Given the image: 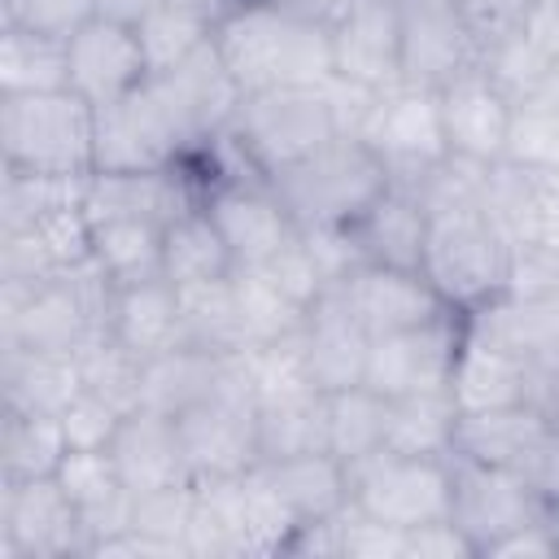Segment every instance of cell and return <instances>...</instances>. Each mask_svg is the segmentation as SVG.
<instances>
[{
  "instance_id": "obj_1",
  "label": "cell",
  "mask_w": 559,
  "mask_h": 559,
  "mask_svg": "<svg viewBox=\"0 0 559 559\" xmlns=\"http://www.w3.org/2000/svg\"><path fill=\"white\" fill-rule=\"evenodd\" d=\"M515 245L480 197L432 201L424 236V280L454 314H472L511 288Z\"/></svg>"
},
{
  "instance_id": "obj_2",
  "label": "cell",
  "mask_w": 559,
  "mask_h": 559,
  "mask_svg": "<svg viewBox=\"0 0 559 559\" xmlns=\"http://www.w3.org/2000/svg\"><path fill=\"white\" fill-rule=\"evenodd\" d=\"M114 280L87 258L39 284H0V345L83 354L109 336Z\"/></svg>"
},
{
  "instance_id": "obj_3",
  "label": "cell",
  "mask_w": 559,
  "mask_h": 559,
  "mask_svg": "<svg viewBox=\"0 0 559 559\" xmlns=\"http://www.w3.org/2000/svg\"><path fill=\"white\" fill-rule=\"evenodd\" d=\"M214 48L245 96L271 87H323L332 79L328 31L253 0H240L214 26Z\"/></svg>"
},
{
  "instance_id": "obj_4",
  "label": "cell",
  "mask_w": 559,
  "mask_h": 559,
  "mask_svg": "<svg viewBox=\"0 0 559 559\" xmlns=\"http://www.w3.org/2000/svg\"><path fill=\"white\" fill-rule=\"evenodd\" d=\"M4 170L87 179L96 175V105L74 87L0 96Z\"/></svg>"
},
{
  "instance_id": "obj_5",
  "label": "cell",
  "mask_w": 559,
  "mask_h": 559,
  "mask_svg": "<svg viewBox=\"0 0 559 559\" xmlns=\"http://www.w3.org/2000/svg\"><path fill=\"white\" fill-rule=\"evenodd\" d=\"M389 170L358 135H336L319 153H310L297 166H284L271 175L275 197L293 214L301 231L314 227H354L358 214L389 188Z\"/></svg>"
},
{
  "instance_id": "obj_6",
  "label": "cell",
  "mask_w": 559,
  "mask_h": 559,
  "mask_svg": "<svg viewBox=\"0 0 559 559\" xmlns=\"http://www.w3.org/2000/svg\"><path fill=\"white\" fill-rule=\"evenodd\" d=\"M336 135H349L341 122V109L323 87H271L249 92L227 127V140L245 153V162L258 175H275L284 166L306 162Z\"/></svg>"
},
{
  "instance_id": "obj_7",
  "label": "cell",
  "mask_w": 559,
  "mask_h": 559,
  "mask_svg": "<svg viewBox=\"0 0 559 559\" xmlns=\"http://www.w3.org/2000/svg\"><path fill=\"white\" fill-rule=\"evenodd\" d=\"M450 459L376 450L349 467V507L393 528L450 520Z\"/></svg>"
},
{
  "instance_id": "obj_8",
  "label": "cell",
  "mask_w": 559,
  "mask_h": 559,
  "mask_svg": "<svg viewBox=\"0 0 559 559\" xmlns=\"http://www.w3.org/2000/svg\"><path fill=\"white\" fill-rule=\"evenodd\" d=\"M358 140H367V148L380 157L393 183L419 188L450 157L441 127V96L432 87H406V83L380 92L358 127Z\"/></svg>"
},
{
  "instance_id": "obj_9",
  "label": "cell",
  "mask_w": 559,
  "mask_h": 559,
  "mask_svg": "<svg viewBox=\"0 0 559 559\" xmlns=\"http://www.w3.org/2000/svg\"><path fill=\"white\" fill-rule=\"evenodd\" d=\"M175 424H179L192 485L240 476L253 463H262L258 459V397L249 393V384L240 376V354H236L227 384L218 393L201 397L197 406H188L183 415H175Z\"/></svg>"
},
{
  "instance_id": "obj_10",
  "label": "cell",
  "mask_w": 559,
  "mask_h": 559,
  "mask_svg": "<svg viewBox=\"0 0 559 559\" xmlns=\"http://www.w3.org/2000/svg\"><path fill=\"white\" fill-rule=\"evenodd\" d=\"M450 480H454L450 485V520L472 542L476 559H485L489 546L502 542L507 533L546 515V493L511 467L450 454Z\"/></svg>"
},
{
  "instance_id": "obj_11",
  "label": "cell",
  "mask_w": 559,
  "mask_h": 559,
  "mask_svg": "<svg viewBox=\"0 0 559 559\" xmlns=\"http://www.w3.org/2000/svg\"><path fill=\"white\" fill-rule=\"evenodd\" d=\"M188 157H192V148L153 83L96 109V170H105V175L166 170Z\"/></svg>"
},
{
  "instance_id": "obj_12",
  "label": "cell",
  "mask_w": 559,
  "mask_h": 559,
  "mask_svg": "<svg viewBox=\"0 0 559 559\" xmlns=\"http://www.w3.org/2000/svg\"><path fill=\"white\" fill-rule=\"evenodd\" d=\"M0 559H87V528L57 476L0 480Z\"/></svg>"
},
{
  "instance_id": "obj_13",
  "label": "cell",
  "mask_w": 559,
  "mask_h": 559,
  "mask_svg": "<svg viewBox=\"0 0 559 559\" xmlns=\"http://www.w3.org/2000/svg\"><path fill=\"white\" fill-rule=\"evenodd\" d=\"M214 227L223 231L236 266H266L301 227L275 197L266 175H223L201 192Z\"/></svg>"
},
{
  "instance_id": "obj_14",
  "label": "cell",
  "mask_w": 559,
  "mask_h": 559,
  "mask_svg": "<svg viewBox=\"0 0 559 559\" xmlns=\"http://www.w3.org/2000/svg\"><path fill=\"white\" fill-rule=\"evenodd\" d=\"M397 44L406 87L441 92L485 61L454 0H397Z\"/></svg>"
},
{
  "instance_id": "obj_15",
  "label": "cell",
  "mask_w": 559,
  "mask_h": 559,
  "mask_svg": "<svg viewBox=\"0 0 559 559\" xmlns=\"http://www.w3.org/2000/svg\"><path fill=\"white\" fill-rule=\"evenodd\" d=\"M459 341H463V314H445V319H432V323H419V328L371 336L362 384L376 389L380 397L450 389Z\"/></svg>"
},
{
  "instance_id": "obj_16",
  "label": "cell",
  "mask_w": 559,
  "mask_h": 559,
  "mask_svg": "<svg viewBox=\"0 0 559 559\" xmlns=\"http://www.w3.org/2000/svg\"><path fill=\"white\" fill-rule=\"evenodd\" d=\"M450 393H454L459 411H498V406H520V402H537V406L555 411V371L520 358L515 349H507L463 323Z\"/></svg>"
},
{
  "instance_id": "obj_17",
  "label": "cell",
  "mask_w": 559,
  "mask_h": 559,
  "mask_svg": "<svg viewBox=\"0 0 559 559\" xmlns=\"http://www.w3.org/2000/svg\"><path fill=\"white\" fill-rule=\"evenodd\" d=\"M148 83H153L157 96L166 100V109H170L175 127L183 131L192 157H197L201 148H210V144L231 127V118H236V109H240V100H245V92L236 87L227 61L218 57L214 39H210L205 48H197L188 61H179L175 70L148 74Z\"/></svg>"
},
{
  "instance_id": "obj_18",
  "label": "cell",
  "mask_w": 559,
  "mask_h": 559,
  "mask_svg": "<svg viewBox=\"0 0 559 559\" xmlns=\"http://www.w3.org/2000/svg\"><path fill=\"white\" fill-rule=\"evenodd\" d=\"M332 293L349 306V314L371 332H402V328H419L432 319L454 314L441 293L424 280V271H402V266H380V262H358L354 271H345Z\"/></svg>"
},
{
  "instance_id": "obj_19",
  "label": "cell",
  "mask_w": 559,
  "mask_h": 559,
  "mask_svg": "<svg viewBox=\"0 0 559 559\" xmlns=\"http://www.w3.org/2000/svg\"><path fill=\"white\" fill-rule=\"evenodd\" d=\"M332 74L362 87L389 92L402 83L397 44V0H349V9L328 26Z\"/></svg>"
},
{
  "instance_id": "obj_20",
  "label": "cell",
  "mask_w": 559,
  "mask_h": 559,
  "mask_svg": "<svg viewBox=\"0 0 559 559\" xmlns=\"http://www.w3.org/2000/svg\"><path fill=\"white\" fill-rule=\"evenodd\" d=\"M66 48H70V87L83 100H92L96 109L114 105L148 83V61H144L135 26L92 17L79 35H70Z\"/></svg>"
},
{
  "instance_id": "obj_21",
  "label": "cell",
  "mask_w": 559,
  "mask_h": 559,
  "mask_svg": "<svg viewBox=\"0 0 559 559\" xmlns=\"http://www.w3.org/2000/svg\"><path fill=\"white\" fill-rule=\"evenodd\" d=\"M437 96H441V127H445L450 153L467 162H485V166L502 162L515 100L485 74V66L459 74Z\"/></svg>"
},
{
  "instance_id": "obj_22",
  "label": "cell",
  "mask_w": 559,
  "mask_h": 559,
  "mask_svg": "<svg viewBox=\"0 0 559 559\" xmlns=\"http://www.w3.org/2000/svg\"><path fill=\"white\" fill-rule=\"evenodd\" d=\"M297 341H301V358H306L310 384L319 393H341V389L362 384L367 354H371V332L349 314V306L332 288L319 301L306 306Z\"/></svg>"
},
{
  "instance_id": "obj_23",
  "label": "cell",
  "mask_w": 559,
  "mask_h": 559,
  "mask_svg": "<svg viewBox=\"0 0 559 559\" xmlns=\"http://www.w3.org/2000/svg\"><path fill=\"white\" fill-rule=\"evenodd\" d=\"M114 467L127 485V493H157V489H179L192 485L188 459H183V441H179V424L166 411L153 406H135L131 415H122L114 441H109Z\"/></svg>"
},
{
  "instance_id": "obj_24",
  "label": "cell",
  "mask_w": 559,
  "mask_h": 559,
  "mask_svg": "<svg viewBox=\"0 0 559 559\" xmlns=\"http://www.w3.org/2000/svg\"><path fill=\"white\" fill-rule=\"evenodd\" d=\"M485 205L515 249H542L559 258V175L493 162L485 175Z\"/></svg>"
},
{
  "instance_id": "obj_25",
  "label": "cell",
  "mask_w": 559,
  "mask_h": 559,
  "mask_svg": "<svg viewBox=\"0 0 559 559\" xmlns=\"http://www.w3.org/2000/svg\"><path fill=\"white\" fill-rule=\"evenodd\" d=\"M555 428H559V415L550 406H537V402L498 406V411H459L454 454H467V459L528 476V467L537 463V454Z\"/></svg>"
},
{
  "instance_id": "obj_26",
  "label": "cell",
  "mask_w": 559,
  "mask_h": 559,
  "mask_svg": "<svg viewBox=\"0 0 559 559\" xmlns=\"http://www.w3.org/2000/svg\"><path fill=\"white\" fill-rule=\"evenodd\" d=\"M485 74L511 96H537L559 74V0H537V9L485 52Z\"/></svg>"
},
{
  "instance_id": "obj_27",
  "label": "cell",
  "mask_w": 559,
  "mask_h": 559,
  "mask_svg": "<svg viewBox=\"0 0 559 559\" xmlns=\"http://www.w3.org/2000/svg\"><path fill=\"white\" fill-rule=\"evenodd\" d=\"M424 236H428V205L411 183H389L349 227V240L358 245L362 262L402 266V271H419Z\"/></svg>"
},
{
  "instance_id": "obj_28",
  "label": "cell",
  "mask_w": 559,
  "mask_h": 559,
  "mask_svg": "<svg viewBox=\"0 0 559 559\" xmlns=\"http://www.w3.org/2000/svg\"><path fill=\"white\" fill-rule=\"evenodd\" d=\"M109 336L127 345L135 358H153L183 341V314H179V288L166 275L114 284L109 301Z\"/></svg>"
},
{
  "instance_id": "obj_29",
  "label": "cell",
  "mask_w": 559,
  "mask_h": 559,
  "mask_svg": "<svg viewBox=\"0 0 559 559\" xmlns=\"http://www.w3.org/2000/svg\"><path fill=\"white\" fill-rule=\"evenodd\" d=\"M231 367H236V358L179 341V345L144 358L140 406H153V411H166V415H183L201 397L218 393L227 384Z\"/></svg>"
},
{
  "instance_id": "obj_30",
  "label": "cell",
  "mask_w": 559,
  "mask_h": 559,
  "mask_svg": "<svg viewBox=\"0 0 559 559\" xmlns=\"http://www.w3.org/2000/svg\"><path fill=\"white\" fill-rule=\"evenodd\" d=\"M79 389H83V380H79L74 354L0 345V406L4 411L61 415L79 397Z\"/></svg>"
},
{
  "instance_id": "obj_31",
  "label": "cell",
  "mask_w": 559,
  "mask_h": 559,
  "mask_svg": "<svg viewBox=\"0 0 559 559\" xmlns=\"http://www.w3.org/2000/svg\"><path fill=\"white\" fill-rule=\"evenodd\" d=\"M231 271H236V258H231L223 231L214 227V218L201 201L162 227V275L175 288L210 284V280H223Z\"/></svg>"
},
{
  "instance_id": "obj_32",
  "label": "cell",
  "mask_w": 559,
  "mask_h": 559,
  "mask_svg": "<svg viewBox=\"0 0 559 559\" xmlns=\"http://www.w3.org/2000/svg\"><path fill=\"white\" fill-rule=\"evenodd\" d=\"M384 450L397 454H424V459H450L454 432H459V402L450 389L432 393H406L384 397Z\"/></svg>"
},
{
  "instance_id": "obj_33",
  "label": "cell",
  "mask_w": 559,
  "mask_h": 559,
  "mask_svg": "<svg viewBox=\"0 0 559 559\" xmlns=\"http://www.w3.org/2000/svg\"><path fill=\"white\" fill-rule=\"evenodd\" d=\"M266 472H271V480H275V489H280V498L297 524L332 520L349 507V467L328 450L266 463Z\"/></svg>"
},
{
  "instance_id": "obj_34",
  "label": "cell",
  "mask_w": 559,
  "mask_h": 559,
  "mask_svg": "<svg viewBox=\"0 0 559 559\" xmlns=\"http://www.w3.org/2000/svg\"><path fill=\"white\" fill-rule=\"evenodd\" d=\"M328 450V393L306 389L293 397L258 402V459L284 463Z\"/></svg>"
},
{
  "instance_id": "obj_35",
  "label": "cell",
  "mask_w": 559,
  "mask_h": 559,
  "mask_svg": "<svg viewBox=\"0 0 559 559\" xmlns=\"http://www.w3.org/2000/svg\"><path fill=\"white\" fill-rule=\"evenodd\" d=\"M87 223H92V262L114 284L162 275V223L131 218V214H105Z\"/></svg>"
},
{
  "instance_id": "obj_36",
  "label": "cell",
  "mask_w": 559,
  "mask_h": 559,
  "mask_svg": "<svg viewBox=\"0 0 559 559\" xmlns=\"http://www.w3.org/2000/svg\"><path fill=\"white\" fill-rule=\"evenodd\" d=\"M70 39L0 26V96L61 92L70 87Z\"/></svg>"
},
{
  "instance_id": "obj_37",
  "label": "cell",
  "mask_w": 559,
  "mask_h": 559,
  "mask_svg": "<svg viewBox=\"0 0 559 559\" xmlns=\"http://www.w3.org/2000/svg\"><path fill=\"white\" fill-rule=\"evenodd\" d=\"M70 441L61 415L4 411L0 406V480H35L57 476Z\"/></svg>"
},
{
  "instance_id": "obj_38",
  "label": "cell",
  "mask_w": 559,
  "mask_h": 559,
  "mask_svg": "<svg viewBox=\"0 0 559 559\" xmlns=\"http://www.w3.org/2000/svg\"><path fill=\"white\" fill-rule=\"evenodd\" d=\"M179 314H183V341L188 345H201V349H214L227 358L245 354V323H240L231 275L179 288Z\"/></svg>"
},
{
  "instance_id": "obj_39",
  "label": "cell",
  "mask_w": 559,
  "mask_h": 559,
  "mask_svg": "<svg viewBox=\"0 0 559 559\" xmlns=\"http://www.w3.org/2000/svg\"><path fill=\"white\" fill-rule=\"evenodd\" d=\"M214 13H205L197 0H166L157 4L135 31H140V48L148 61V74H166L179 61H188L197 48H205L214 39Z\"/></svg>"
},
{
  "instance_id": "obj_40",
  "label": "cell",
  "mask_w": 559,
  "mask_h": 559,
  "mask_svg": "<svg viewBox=\"0 0 559 559\" xmlns=\"http://www.w3.org/2000/svg\"><path fill=\"white\" fill-rule=\"evenodd\" d=\"M231 284H236V306H240V323H245V349L301 332L306 306L293 301L262 266H236Z\"/></svg>"
},
{
  "instance_id": "obj_41",
  "label": "cell",
  "mask_w": 559,
  "mask_h": 559,
  "mask_svg": "<svg viewBox=\"0 0 559 559\" xmlns=\"http://www.w3.org/2000/svg\"><path fill=\"white\" fill-rule=\"evenodd\" d=\"M384 411L389 402L367 384L328 393V454L354 467L358 459L384 450Z\"/></svg>"
},
{
  "instance_id": "obj_42",
  "label": "cell",
  "mask_w": 559,
  "mask_h": 559,
  "mask_svg": "<svg viewBox=\"0 0 559 559\" xmlns=\"http://www.w3.org/2000/svg\"><path fill=\"white\" fill-rule=\"evenodd\" d=\"M502 162H515V166L542 170V175H559V96L555 92L515 100Z\"/></svg>"
},
{
  "instance_id": "obj_43",
  "label": "cell",
  "mask_w": 559,
  "mask_h": 559,
  "mask_svg": "<svg viewBox=\"0 0 559 559\" xmlns=\"http://www.w3.org/2000/svg\"><path fill=\"white\" fill-rule=\"evenodd\" d=\"M140 376H144V358H135L114 336H100V341H92L79 354V380H83V389L96 393V397H105L122 415H131L140 406Z\"/></svg>"
},
{
  "instance_id": "obj_44",
  "label": "cell",
  "mask_w": 559,
  "mask_h": 559,
  "mask_svg": "<svg viewBox=\"0 0 559 559\" xmlns=\"http://www.w3.org/2000/svg\"><path fill=\"white\" fill-rule=\"evenodd\" d=\"M192 502H197V485L157 489V493H135V498H131V528L144 533V537H153L157 546H166L175 559H188L183 537H188Z\"/></svg>"
},
{
  "instance_id": "obj_45",
  "label": "cell",
  "mask_w": 559,
  "mask_h": 559,
  "mask_svg": "<svg viewBox=\"0 0 559 559\" xmlns=\"http://www.w3.org/2000/svg\"><path fill=\"white\" fill-rule=\"evenodd\" d=\"M262 271L301 306L319 301L332 288V275H328V266H323V258H319V249H314V240L306 231H297Z\"/></svg>"
},
{
  "instance_id": "obj_46",
  "label": "cell",
  "mask_w": 559,
  "mask_h": 559,
  "mask_svg": "<svg viewBox=\"0 0 559 559\" xmlns=\"http://www.w3.org/2000/svg\"><path fill=\"white\" fill-rule=\"evenodd\" d=\"M96 17V0H0V26L70 39Z\"/></svg>"
},
{
  "instance_id": "obj_47",
  "label": "cell",
  "mask_w": 559,
  "mask_h": 559,
  "mask_svg": "<svg viewBox=\"0 0 559 559\" xmlns=\"http://www.w3.org/2000/svg\"><path fill=\"white\" fill-rule=\"evenodd\" d=\"M118 424H122V411H114L105 397H96L87 389H79V397L61 411V428H66L70 450H109Z\"/></svg>"
},
{
  "instance_id": "obj_48",
  "label": "cell",
  "mask_w": 559,
  "mask_h": 559,
  "mask_svg": "<svg viewBox=\"0 0 559 559\" xmlns=\"http://www.w3.org/2000/svg\"><path fill=\"white\" fill-rule=\"evenodd\" d=\"M406 528H393L384 520L362 515L358 507H345L341 515V559H402Z\"/></svg>"
},
{
  "instance_id": "obj_49",
  "label": "cell",
  "mask_w": 559,
  "mask_h": 559,
  "mask_svg": "<svg viewBox=\"0 0 559 559\" xmlns=\"http://www.w3.org/2000/svg\"><path fill=\"white\" fill-rule=\"evenodd\" d=\"M454 4L467 22L472 39L480 44V52H489L498 39H507L537 9V0H454Z\"/></svg>"
},
{
  "instance_id": "obj_50",
  "label": "cell",
  "mask_w": 559,
  "mask_h": 559,
  "mask_svg": "<svg viewBox=\"0 0 559 559\" xmlns=\"http://www.w3.org/2000/svg\"><path fill=\"white\" fill-rule=\"evenodd\" d=\"M402 559H476L472 542L459 533L454 520H432L419 528H406Z\"/></svg>"
},
{
  "instance_id": "obj_51",
  "label": "cell",
  "mask_w": 559,
  "mask_h": 559,
  "mask_svg": "<svg viewBox=\"0 0 559 559\" xmlns=\"http://www.w3.org/2000/svg\"><path fill=\"white\" fill-rule=\"evenodd\" d=\"M485 559H559V542H555V533H550V524L542 515V520L507 533L502 542H493Z\"/></svg>"
},
{
  "instance_id": "obj_52",
  "label": "cell",
  "mask_w": 559,
  "mask_h": 559,
  "mask_svg": "<svg viewBox=\"0 0 559 559\" xmlns=\"http://www.w3.org/2000/svg\"><path fill=\"white\" fill-rule=\"evenodd\" d=\"M253 4H266L284 17H297V22H310V26H323V31L349 9V0H253Z\"/></svg>"
},
{
  "instance_id": "obj_53",
  "label": "cell",
  "mask_w": 559,
  "mask_h": 559,
  "mask_svg": "<svg viewBox=\"0 0 559 559\" xmlns=\"http://www.w3.org/2000/svg\"><path fill=\"white\" fill-rule=\"evenodd\" d=\"M157 4H166V0H96V17H109V22H122V26H140Z\"/></svg>"
},
{
  "instance_id": "obj_54",
  "label": "cell",
  "mask_w": 559,
  "mask_h": 559,
  "mask_svg": "<svg viewBox=\"0 0 559 559\" xmlns=\"http://www.w3.org/2000/svg\"><path fill=\"white\" fill-rule=\"evenodd\" d=\"M546 524H550V533H555V542H559V498L546 502Z\"/></svg>"
},
{
  "instance_id": "obj_55",
  "label": "cell",
  "mask_w": 559,
  "mask_h": 559,
  "mask_svg": "<svg viewBox=\"0 0 559 559\" xmlns=\"http://www.w3.org/2000/svg\"><path fill=\"white\" fill-rule=\"evenodd\" d=\"M555 415H559V362H555Z\"/></svg>"
}]
</instances>
